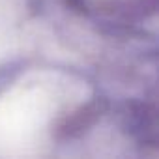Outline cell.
I'll return each mask as SVG.
<instances>
[{"label":"cell","mask_w":159,"mask_h":159,"mask_svg":"<svg viewBox=\"0 0 159 159\" xmlns=\"http://www.w3.org/2000/svg\"><path fill=\"white\" fill-rule=\"evenodd\" d=\"M103 111V103L99 101H92L90 105L79 109L75 114L67 116L64 120V124L60 125V133H64L66 137H75L79 133H83L86 127H90L101 114Z\"/></svg>","instance_id":"6da1fadb"}]
</instances>
